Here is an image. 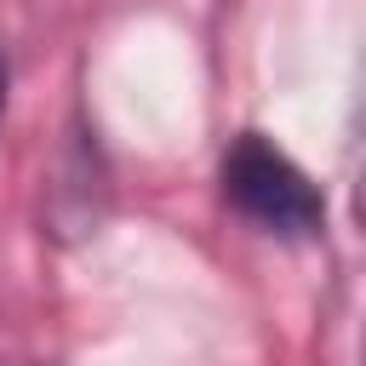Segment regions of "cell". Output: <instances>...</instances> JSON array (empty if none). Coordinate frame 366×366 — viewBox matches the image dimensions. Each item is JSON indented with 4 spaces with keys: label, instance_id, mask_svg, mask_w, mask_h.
Masks as SVG:
<instances>
[{
    "label": "cell",
    "instance_id": "6da1fadb",
    "mask_svg": "<svg viewBox=\"0 0 366 366\" xmlns=\"http://www.w3.org/2000/svg\"><path fill=\"white\" fill-rule=\"evenodd\" d=\"M223 200L274 240H320L326 234V194L320 183L257 126L234 132L217 166Z\"/></svg>",
    "mask_w": 366,
    "mask_h": 366
},
{
    "label": "cell",
    "instance_id": "7a4b0ae2",
    "mask_svg": "<svg viewBox=\"0 0 366 366\" xmlns=\"http://www.w3.org/2000/svg\"><path fill=\"white\" fill-rule=\"evenodd\" d=\"M6 97H11V74H6V51H0V120H6Z\"/></svg>",
    "mask_w": 366,
    "mask_h": 366
}]
</instances>
